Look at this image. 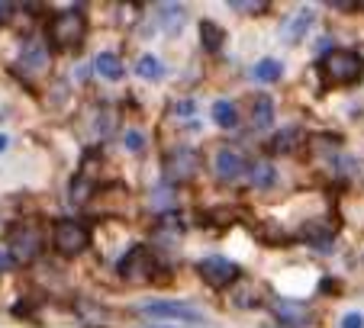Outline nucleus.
I'll return each mask as SVG.
<instances>
[{
	"label": "nucleus",
	"mask_w": 364,
	"mask_h": 328,
	"mask_svg": "<svg viewBox=\"0 0 364 328\" xmlns=\"http://www.w3.org/2000/svg\"><path fill=\"white\" fill-rule=\"evenodd\" d=\"M319 71L329 84H358L364 77V55L351 48H332L319 58Z\"/></svg>",
	"instance_id": "obj_1"
},
{
	"label": "nucleus",
	"mask_w": 364,
	"mask_h": 328,
	"mask_svg": "<svg viewBox=\"0 0 364 328\" xmlns=\"http://www.w3.org/2000/svg\"><path fill=\"white\" fill-rule=\"evenodd\" d=\"M84 35H87V20H84L81 7L62 10V13L55 16V23H52V42H55V48H62V52H77Z\"/></svg>",
	"instance_id": "obj_2"
},
{
	"label": "nucleus",
	"mask_w": 364,
	"mask_h": 328,
	"mask_svg": "<svg viewBox=\"0 0 364 328\" xmlns=\"http://www.w3.org/2000/svg\"><path fill=\"white\" fill-rule=\"evenodd\" d=\"M87 241H90V232L77 219H58L55 229H52V245H55V251L65 254V258L81 254L84 248H87Z\"/></svg>",
	"instance_id": "obj_3"
},
{
	"label": "nucleus",
	"mask_w": 364,
	"mask_h": 328,
	"mask_svg": "<svg viewBox=\"0 0 364 328\" xmlns=\"http://www.w3.org/2000/svg\"><path fill=\"white\" fill-rule=\"evenodd\" d=\"M197 273L206 287L226 290L242 277V267L232 264V261H226V258H203V261H197Z\"/></svg>",
	"instance_id": "obj_4"
},
{
	"label": "nucleus",
	"mask_w": 364,
	"mask_h": 328,
	"mask_svg": "<svg viewBox=\"0 0 364 328\" xmlns=\"http://www.w3.org/2000/svg\"><path fill=\"white\" fill-rule=\"evenodd\" d=\"M142 312L151 315V319H178V322H203V315L197 312L193 306L178 300H151L142 302Z\"/></svg>",
	"instance_id": "obj_5"
},
{
	"label": "nucleus",
	"mask_w": 364,
	"mask_h": 328,
	"mask_svg": "<svg viewBox=\"0 0 364 328\" xmlns=\"http://www.w3.org/2000/svg\"><path fill=\"white\" fill-rule=\"evenodd\" d=\"M213 168H216V174H220L223 180H239L242 174H245V158H242L239 151H232V148H223V151H216Z\"/></svg>",
	"instance_id": "obj_6"
},
{
	"label": "nucleus",
	"mask_w": 364,
	"mask_h": 328,
	"mask_svg": "<svg viewBox=\"0 0 364 328\" xmlns=\"http://www.w3.org/2000/svg\"><path fill=\"white\" fill-rule=\"evenodd\" d=\"M274 315L281 325L287 328H303L309 325V312L300 306V302H287V300H274Z\"/></svg>",
	"instance_id": "obj_7"
},
{
	"label": "nucleus",
	"mask_w": 364,
	"mask_h": 328,
	"mask_svg": "<svg viewBox=\"0 0 364 328\" xmlns=\"http://www.w3.org/2000/svg\"><path fill=\"white\" fill-rule=\"evenodd\" d=\"M274 126V100L271 97H255L252 100V129L268 132Z\"/></svg>",
	"instance_id": "obj_8"
},
{
	"label": "nucleus",
	"mask_w": 364,
	"mask_h": 328,
	"mask_svg": "<svg viewBox=\"0 0 364 328\" xmlns=\"http://www.w3.org/2000/svg\"><path fill=\"white\" fill-rule=\"evenodd\" d=\"M94 71L103 77V81H119V77L126 75V65L117 52H100L94 62Z\"/></svg>",
	"instance_id": "obj_9"
},
{
	"label": "nucleus",
	"mask_w": 364,
	"mask_h": 328,
	"mask_svg": "<svg viewBox=\"0 0 364 328\" xmlns=\"http://www.w3.org/2000/svg\"><path fill=\"white\" fill-rule=\"evenodd\" d=\"M200 42H203L206 52H213V55H216L223 45H226V33H223L220 23L203 20V23H200Z\"/></svg>",
	"instance_id": "obj_10"
},
{
	"label": "nucleus",
	"mask_w": 364,
	"mask_h": 328,
	"mask_svg": "<svg viewBox=\"0 0 364 328\" xmlns=\"http://www.w3.org/2000/svg\"><path fill=\"white\" fill-rule=\"evenodd\" d=\"M252 75H255V81H262V84H274V81H281V75H284V65L277 62V58H262V62L252 68Z\"/></svg>",
	"instance_id": "obj_11"
},
{
	"label": "nucleus",
	"mask_w": 364,
	"mask_h": 328,
	"mask_svg": "<svg viewBox=\"0 0 364 328\" xmlns=\"http://www.w3.org/2000/svg\"><path fill=\"white\" fill-rule=\"evenodd\" d=\"M309 23H313V13H309V10H300V13L294 16V20L287 23V26H284V42H300L303 35H306V26Z\"/></svg>",
	"instance_id": "obj_12"
},
{
	"label": "nucleus",
	"mask_w": 364,
	"mask_h": 328,
	"mask_svg": "<svg viewBox=\"0 0 364 328\" xmlns=\"http://www.w3.org/2000/svg\"><path fill=\"white\" fill-rule=\"evenodd\" d=\"M213 123H220L223 129H232V126L239 123V109H235V103L216 100L213 103Z\"/></svg>",
	"instance_id": "obj_13"
},
{
	"label": "nucleus",
	"mask_w": 364,
	"mask_h": 328,
	"mask_svg": "<svg viewBox=\"0 0 364 328\" xmlns=\"http://www.w3.org/2000/svg\"><path fill=\"white\" fill-rule=\"evenodd\" d=\"M248 177H252L255 187H271L277 180V171H274V164H268V161H255Z\"/></svg>",
	"instance_id": "obj_14"
},
{
	"label": "nucleus",
	"mask_w": 364,
	"mask_h": 328,
	"mask_svg": "<svg viewBox=\"0 0 364 328\" xmlns=\"http://www.w3.org/2000/svg\"><path fill=\"white\" fill-rule=\"evenodd\" d=\"M136 75L151 77V81H155V77H161V75H165V65H161L159 58H155V55H142V58H139V62H136Z\"/></svg>",
	"instance_id": "obj_15"
},
{
	"label": "nucleus",
	"mask_w": 364,
	"mask_h": 328,
	"mask_svg": "<svg viewBox=\"0 0 364 328\" xmlns=\"http://www.w3.org/2000/svg\"><path fill=\"white\" fill-rule=\"evenodd\" d=\"M296 142H300V132H296V129H284L281 136L274 138V145H271V148H274V151H287V148H294Z\"/></svg>",
	"instance_id": "obj_16"
},
{
	"label": "nucleus",
	"mask_w": 364,
	"mask_h": 328,
	"mask_svg": "<svg viewBox=\"0 0 364 328\" xmlns=\"http://www.w3.org/2000/svg\"><path fill=\"white\" fill-rule=\"evenodd\" d=\"M23 55H26V62L33 65V68H42V65H46V58H42V45H36V42L23 48Z\"/></svg>",
	"instance_id": "obj_17"
},
{
	"label": "nucleus",
	"mask_w": 364,
	"mask_h": 328,
	"mask_svg": "<svg viewBox=\"0 0 364 328\" xmlns=\"http://www.w3.org/2000/svg\"><path fill=\"white\" fill-rule=\"evenodd\" d=\"M126 148H132V151H142V148H145V136H142V132H136V129H132V132H126Z\"/></svg>",
	"instance_id": "obj_18"
},
{
	"label": "nucleus",
	"mask_w": 364,
	"mask_h": 328,
	"mask_svg": "<svg viewBox=\"0 0 364 328\" xmlns=\"http://www.w3.org/2000/svg\"><path fill=\"white\" fill-rule=\"evenodd\" d=\"M342 328H364V315L361 312H348L342 319Z\"/></svg>",
	"instance_id": "obj_19"
},
{
	"label": "nucleus",
	"mask_w": 364,
	"mask_h": 328,
	"mask_svg": "<svg viewBox=\"0 0 364 328\" xmlns=\"http://www.w3.org/2000/svg\"><path fill=\"white\" fill-rule=\"evenodd\" d=\"M10 264H14V258H10V254H4V251H0V267H10Z\"/></svg>",
	"instance_id": "obj_20"
},
{
	"label": "nucleus",
	"mask_w": 364,
	"mask_h": 328,
	"mask_svg": "<svg viewBox=\"0 0 364 328\" xmlns=\"http://www.w3.org/2000/svg\"><path fill=\"white\" fill-rule=\"evenodd\" d=\"M7 148V136H0V151Z\"/></svg>",
	"instance_id": "obj_21"
},
{
	"label": "nucleus",
	"mask_w": 364,
	"mask_h": 328,
	"mask_svg": "<svg viewBox=\"0 0 364 328\" xmlns=\"http://www.w3.org/2000/svg\"><path fill=\"white\" fill-rule=\"evenodd\" d=\"M155 328H168V325H155Z\"/></svg>",
	"instance_id": "obj_22"
}]
</instances>
